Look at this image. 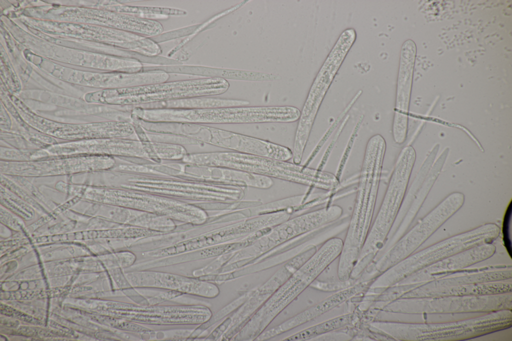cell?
<instances>
[{
	"label": "cell",
	"mask_w": 512,
	"mask_h": 341,
	"mask_svg": "<svg viewBox=\"0 0 512 341\" xmlns=\"http://www.w3.org/2000/svg\"><path fill=\"white\" fill-rule=\"evenodd\" d=\"M386 148L384 138L368 140L358 174L356 194L338 266L337 275L348 279L357 262L372 224Z\"/></svg>",
	"instance_id": "1"
},
{
	"label": "cell",
	"mask_w": 512,
	"mask_h": 341,
	"mask_svg": "<svg viewBox=\"0 0 512 341\" xmlns=\"http://www.w3.org/2000/svg\"><path fill=\"white\" fill-rule=\"evenodd\" d=\"M416 159L411 146L400 152L378 212L372 224L352 272L360 276L374 262L386 244L402 206Z\"/></svg>",
	"instance_id": "2"
},
{
	"label": "cell",
	"mask_w": 512,
	"mask_h": 341,
	"mask_svg": "<svg viewBox=\"0 0 512 341\" xmlns=\"http://www.w3.org/2000/svg\"><path fill=\"white\" fill-rule=\"evenodd\" d=\"M512 310H503L454 322L402 323L382 322L380 331L401 340L454 341L468 340L512 326Z\"/></svg>",
	"instance_id": "3"
},
{
	"label": "cell",
	"mask_w": 512,
	"mask_h": 341,
	"mask_svg": "<svg viewBox=\"0 0 512 341\" xmlns=\"http://www.w3.org/2000/svg\"><path fill=\"white\" fill-rule=\"evenodd\" d=\"M500 228L486 223L474 228L414 252L375 278L372 287L378 290L400 284L420 270L451 256L486 243L492 242L499 236Z\"/></svg>",
	"instance_id": "4"
},
{
	"label": "cell",
	"mask_w": 512,
	"mask_h": 341,
	"mask_svg": "<svg viewBox=\"0 0 512 341\" xmlns=\"http://www.w3.org/2000/svg\"><path fill=\"white\" fill-rule=\"evenodd\" d=\"M464 194L450 193L442 200L374 263L375 270L382 274L408 257L463 206Z\"/></svg>",
	"instance_id": "5"
},
{
	"label": "cell",
	"mask_w": 512,
	"mask_h": 341,
	"mask_svg": "<svg viewBox=\"0 0 512 341\" xmlns=\"http://www.w3.org/2000/svg\"><path fill=\"white\" fill-rule=\"evenodd\" d=\"M388 312L408 314L490 312L512 310L508 293L468 296H441L398 298L384 308Z\"/></svg>",
	"instance_id": "6"
},
{
	"label": "cell",
	"mask_w": 512,
	"mask_h": 341,
	"mask_svg": "<svg viewBox=\"0 0 512 341\" xmlns=\"http://www.w3.org/2000/svg\"><path fill=\"white\" fill-rule=\"evenodd\" d=\"M164 82L124 89L125 104H142L187 97L219 95L228 88V82L220 78Z\"/></svg>",
	"instance_id": "7"
},
{
	"label": "cell",
	"mask_w": 512,
	"mask_h": 341,
	"mask_svg": "<svg viewBox=\"0 0 512 341\" xmlns=\"http://www.w3.org/2000/svg\"><path fill=\"white\" fill-rule=\"evenodd\" d=\"M209 166L223 167L273 177L304 184L307 178L305 166L268 158L234 152L208 153Z\"/></svg>",
	"instance_id": "8"
},
{
	"label": "cell",
	"mask_w": 512,
	"mask_h": 341,
	"mask_svg": "<svg viewBox=\"0 0 512 341\" xmlns=\"http://www.w3.org/2000/svg\"><path fill=\"white\" fill-rule=\"evenodd\" d=\"M292 106H234L200 109L198 122L216 124L292 122L300 116Z\"/></svg>",
	"instance_id": "9"
},
{
	"label": "cell",
	"mask_w": 512,
	"mask_h": 341,
	"mask_svg": "<svg viewBox=\"0 0 512 341\" xmlns=\"http://www.w3.org/2000/svg\"><path fill=\"white\" fill-rule=\"evenodd\" d=\"M200 138L209 144L236 152L288 162L292 158L288 147L225 130L202 126Z\"/></svg>",
	"instance_id": "10"
},
{
	"label": "cell",
	"mask_w": 512,
	"mask_h": 341,
	"mask_svg": "<svg viewBox=\"0 0 512 341\" xmlns=\"http://www.w3.org/2000/svg\"><path fill=\"white\" fill-rule=\"evenodd\" d=\"M496 252V247L492 242L472 247L420 270L400 284H424L487 260L492 257Z\"/></svg>",
	"instance_id": "11"
},
{
	"label": "cell",
	"mask_w": 512,
	"mask_h": 341,
	"mask_svg": "<svg viewBox=\"0 0 512 341\" xmlns=\"http://www.w3.org/2000/svg\"><path fill=\"white\" fill-rule=\"evenodd\" d=\"M406 48L403 46L398 78L394 113L392 123V135L398 144L404 143L408 130V114L410 96L412 74L408 69Z\"/></svg>",
	"instance_id": "12"
},
{
	"label": "cell",
	"mask_w": 512,
	"mask_h": 341,
	"mask_svg": "<svg viewBox=\"0 0 512 341\" xmlns=\"http://www.w3.org/2000/svg\"><path fill=\"white\" fill-rule=\"evenodd\" d=\"M512 284L494 282L426 289L420 286L404 293L400 298L441 296H468L498 294L511 292Z\"/></svg>",
	"instance_id": "13"
},
{
	"label": "cell",
	"mask_w": 512,
	"mask_h": 341,
	"mask_svg": "<svg viewBox=\"0 0 512 341\" xmlns=\"http://www.w3.org/2000/svg\"><path fill=\"white\" fill-rule=\"evenodd\" d=\"M449 152L446 148L435 160L423 183L413 198L410 206L400 222L396 236L397 242L407 231L423 205L429 192L438 178Z\"/></svg>",
	"instance_id": "14"
},
{
	"label": "cell",
	"mask_w": 512,
	"mask_h": 341,
	"mask_svg": "<svg viewBox=\"0 0 512 341\" xmlns=\"http://www.w3.org/2000/svg\"><path fill=\"white\" fill-rule=\"evenodd\" d=\"M354 315L349 313L328 320L286 338L284 340H306L340 330L350 325Z\"/></svg>",
	"instance_id": "15"
},
{
	"label": "cell",
	"mask_w": 512,
	"mask_h": 341,
	"mask_svg": "<svg viewBox=\"0 0 512 341\" xmlns=\"http://www.w3.org/2000/svg\"><path fill=\"white\" fill-rule=\"evenodd\" d=\"M229 102L227 99L216 98H190L162 101L150 103L148 107L150 109L161 108H214L228 106Z\"/></svg>",
	"instance_id": "16"
},
{
	"label": "cell",
	"mask_w": 512,
	"mask_h": 341,
	"mask_svg": "<svg viewBox=\"0 0 512 341\" xmlns=\"http://www.w3.org/2000/svg\"><path fill=\"white\" fill-rule=\"evenodd\" d=\"M439 148L440 144H436L430 152L417 172L408 192L407 193L406 192L396 218V219L398 218L400 220V222L406 212L413 198L423 183L428 173L435 161Z\"/></svg>",
	"instance_id": "17"
},
{
	"label": "cell",
	"mask_w": 512,
	"mask_h": 341,
	"mask_svg": "<svg viewBox=\"0 0 512 341\" xmlns=\"http://www.w3.org/2000/svg\"><path fill=\"white\" fill-rule=\"evenodd\" d=\"M117 10L120 13H124L134 14L142 15H174L183 16L186 14L184 10L170 8H168L152 7V6H119L117 7Z\"/></svg>",
	"instance_id": "18"
},
{
	"label": "cell",
	"mask_w": 512,
	"mask_h": 341,
	"mask_svg": "<svg viewBox=\"0 0 512 341\" xmlns=\"http://www.w3.org/2000/svg\"><path fill=\"white\" fill-rule=\"evenodd\" d=\"M512 214V200L510 201L504 214L502 225V233L503 236L504 242L506 248H507L508 252H510V256L511 252V246L509 238V229L510 224L511 218Z\"/></svg>",
	"instance_id": "19"
}]
</instances>
